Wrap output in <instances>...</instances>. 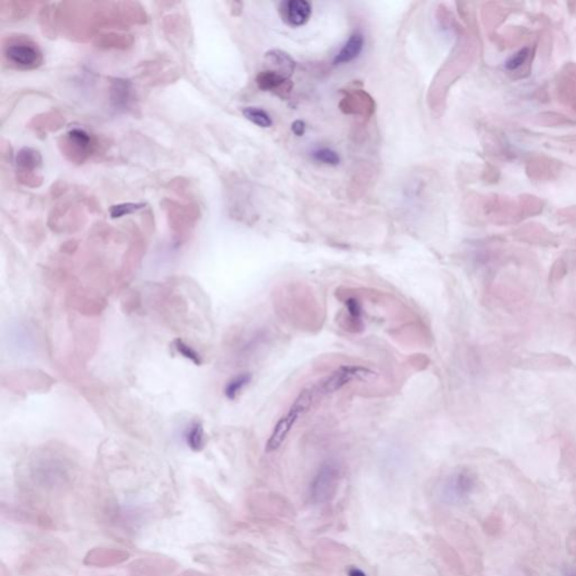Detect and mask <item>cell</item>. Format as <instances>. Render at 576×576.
<instances>
[{
    "label": "cell",
    "mask_w": 576,
    "mask_h": 576,
    "mask_svg": "<svg viewBox=\"0 0 576 576\" xmlns=\"http://www.w3.org/2000/svg\"><path fill=\"white\" fill-rule=\"evenodd\" d=\"M313 399L314 392L312 390H304L301 392L294 403L291 405V408L288 409L287 412L278 420V423L275 425L274 430L266 444L267 453L277 451L284 444L297 421L308 412V409L311 408Z\"/></svg>",
    "instance_id": "cell-1"
},
{
    "label": "cell",
    "mask_w": 576,
    "mask_h": 576,
    "mask_svg": "<svg viewBox=\"0 0 576 576\" xmlns=\"http://www.w3.org/2000/svg\"><path fill=\"white\" fill-rule=\"evenodd\" d=\"M340 471L337 464L327 462L319 468L310 484V497L314 503H325L336 495L339 485Z\"/></svg>",
    "instance_id": "cell-2"
},
{
    "label": "cell",
    "mask_w": 576,
    "mask_h": 576,
    "mask_svg": "<svg viewBox=\"0 0 576 576\" xmlns=\"http://www.w3.org/2000/svg\"><path fill=\"white\" fill-rule=\"evenodd\" d=\"M67 549L59 542H44L32 548L22 559L20 568L22 572H31L37 568L55 564L66 557Z\"/></svg>",
    "instance_id": "cell-3"
},
{
    "label": "cell",
    "mask_w": 576,
    "mask_h": 576,
    "mask_svg": "<svg viewBox=\"0 0 576 576\" xmlns=\"http://www.w3.org/2000/svg\"><path fill=\"white\" fill-rule=\"evenodd\" d=\"M373 374L371 369L362 366H340L321 382L317 391L321 394H334L354 380H362Z\"/></svg>",
    "instance_id": "cell-4"
},
{
    "label": "cell",
    "mask_w": 576,
    "mask_h": 576,
    "mask_svg": "<svg viewBox=\"0 0 576 576\" xmlns=\"http://www.w3.org/2000/svg\"><path fill=\"white\" fill-rule=\"evenodd\" d=\"M131 554L126 549L109 546L94 547L83 557V565L88 568H109L124 564L129 561Z\"/></svg>",
    "instance_id": "cell-5"
},
{
    "label": "cell",
    "mask_w": 576,
    "mask_h": 576,
    "mask_svg": "<svg viewBox=\"0 0 576 576\" xmlns=\"http://www.w3.org/2000/svg\"><path fill=\"white\" fill-rule=\"evenodd\" d=\"M177 563L166 557H142L129 565L131 576H168L177 570Z\"/></svg>",
    "instance_id": "cell-6"
},
{
    "label": "cell",
    "mask_w": 576,
    "mask_h": 576,
    "mask_svg": "<svg viewBox=\"0 0 576 576\" xmlns=\"http://www.w3.org/2000/svg\"><path fill=\"white\" fill-rule=\"evenodd\" d=\"M5 57L14 66L34 69L42 63V55L36 46L26 42H13L5 48Z\"/></svg>",
    "instance_id": "cell-7"
},
{
    "label": "cell",
    "mask_w": 576,
    "mask_h": 576,
    "mask_svg": "<svg viewBox=\"0 0 576 576\" xmlns=\"http://www.w3.org/2000/svg\"><path fill=\"white\" fill-rule=\"evenodd\" d=\"M476 485V476L469 469H460L448 479L444 494L449 500H460L468 497Z\"/></svg>",
    "instance_id": "cell-8"
},
{
    "label": "cell",
    "mask_w": 576,
    "mask_h": 576,
    "mask_svg": "<svg viewBox=\"0 0 576 576\" xmlns=\"http://www.w3.org/2000/svg\"><path fill=\"white\" fill-rule=\"evenodd\" d=\"M280 13L287 25L300 27L311 18L312 6L306 0H285L280 3Z\"/></svg>",
    "instance_id": "cell-9"
},
{
    "label": "cell",
    "mask_w": 576,
    "mask_h": 576,
    "mask_svg": "<svg viewBox=\"0 0 576 576\" xmlns=\"http://www.w3.org/2000/svg\"><path fill=\"white\" fill-rule=\"evenodd\" d=\"M256 83L260 90L276 92L277 95H280V92L284 94V92L288 94L292 89L291 80L268 69L258 74Z\"/></svg>",
    "instance_id": "cell-10"
},
{
    "label": "cell",
    "mask_w": 576,
    "mask_h": 576,
    "mask_svg": "<svg viewBox=\"0 0 576 576\" xmlns=\"http://www.w3.org/2000/svg\"><path fill=\"white\" fill-rule=\"evenodd\" d=\"M133 103V88L129 80L114 79L111 85V104L116 111H125Z\"/></svg>",
    "instance_id": "cell-11"
},
{
    "label": "cell",
    "mask_w": 576,
    "mask_h": 576,
    "mask_svg": "<svg viewBox=\"0 0 576 576\" xmlns=\"http://www.w3.org/2000/svg\"><path fill=\"white\" fill-rule=\"evenodd\" d=\"M365 46V37L362 32L356 31L349 36L348 41L345 42V46L341 48L339 53H338L334 59V66H341V64H347L351 61L356 60L357 57H359L362 50Z\"/></svg>",
    "instance_id": "cell-12"
},
{
    "label": "cell",
    "mask_w": 576,
    "mask_h": 576,
    "mask_svg": "<svg viewBox=\"0 0 576 576\" xmlns=\"http://www.w3.org/2000/svg\"><path fill=\"white\" fill-rule=\"evenodd\" d=\"M266 63L268 64V70L282 74L284 77L289 79L292 74H294L296 63L293 60L291 55L280 50H271L267 52L265 55Z\"/></svg>",
    "instance_id": "cell-13"
},
{
    "label": "cell",
    "mask_w": 576,
    "mask_h": 576,
    "mask_svg": "<svg viewBox=\"0 0 576 576\" xmlns=\"http://www.w3.org/2000/svg\"><path fill=\"white\" fill-rule=\"evenodd\" d=\"M16 163L20 168L34 170L42 165V157L35 149L23 148L20 149L16 156Z\"/></svg>",
    "instance_id": "cell-14"
},
{
    "label": "cell",
    "mask_w": 576,
    "mask_h": 576,
    "mask_svg": "<svg viewBox=\"0 0 576 576\" xmlns=\"http://www.w3.org/2000/svg\"><path fill=\"white\" fill-rule=\"evenodd\" d=\"M186 439L191 451H203V448L205 447V432H204V427L200 421H195L189 427L187 434H186Z\"/></svg>",
    "instance_id": "cell-15"
},
{
    "label": "cell",
    "mask_w": 576,
    "mask_h": 576,
    "mask_svg": "<svg viewBox=\"0 0 576 576\" xmlns=\"http://www.w3.org/2000/svg\"><path fill=\"white\" fill-rule=\"evenodd\" d=\"M252 374H249V373H242V374L233 377L232 380H228V384L224 388V395L231 401L237 399L241 392L245 390V386L252 382Z\"/></svg>",
    "instance_id": "cell-16"
},
{
    "label": "cell",
    "mask_w": 576,
    "mask_h": 576,
    "mask_svg": "<svg viewBox=\"0 0 576 576\" xmlns=\"http://www.w3.org/2000/svg\"><path fill=\"white\" fill-rule=\"evenodd\" d=\"M242 114L247 120L254 123L259 128L267 129V128H270L273 125L270 115L265 109H259V107H245L242 109Z\"/></svg>",
    "instance_id": "cell-17"
},
{
    "label": "cell",
    "mask_w": 576,
    "mask_h": 576,
    "mask_svg": "<svg viewBox=\"0 0 576 576\" xmlns=\"http://www.w3.org/2000/svg\"><path fill=\"white\" fill-rule=\"evenodd\" d=\"M68 139L70 143L81 152L88 151L92 144L90 135L81 129H72L71 131H69Z\"/></svg>",
    "instance_id": "cell-18"
},
{
    "label": "cell",
    "mask_w": 576,
    "mask_h": 576,
    "mask_svg": "<svg viewBox=\"0 0 576 576\" xmlns=\"http://www.w3.org/2000/svg\"><path fill=\"white\" fill-rule=\"evenodd\" d=\"M144 207H146L144 203H122V204L111 206L109 209V215L111 219H121L126 215L133 214Z\"/></svg>",
    "instance_id": "cell-19"
},
{
    "label": "cell",
    "mask_w": 576,
    "mask_h": 576,
    "mask_svg": "<svg viewBox=\"0 0 576 576\" xmlns=\"http://www.w3.org/2000/svg\"><path fill=\"white\" fill-rule=\"evenodd\" d=\"M345 304L350 323H352L356 328L362 327V308L359 301L357 300L356 297H349L345 300Z\"/></svg>",
    "instance_id": "cell-20"
},
{
    "label": "cell",
    "mask_w": 576,
    "mask_h": 576,
    "mask_svg": "<svg viewBox=\"0 0 576 576\" xmlns=\"http://www.w3.org/2000/svg\"><path fill=\"white\" fill-rule=\"evenodd\" d=\"M312 158L317 163L328 165V166L336 167L340 163L339 154L330 148L317 149L312 153Z\"/></svg>",
    "instance_id": "cell-21"
},
{
    "label": "cell",
    "mask_w": 576,
    "mask_h": 576,
    "mask_svg": "<svg viewBox=\"0 0 576 576\" xmlns=\"http://www.w3.org/2000/svg\"><path fill=\"white\" fill-rule=\"evenodd\" d=\"M172 345H174V348L176 349L178 354L185 357L186 359H189L191 362H194L195 365H202L203 359L200 355L198 354L193 347L187 345L184 340L176 339L174 343H172Z\"/></svg>",
    "instance_id": "cell-22"
},
{
    "label": "cell",
    "mask_w": 576,
    "mask_h": 576,
    "mask_svg": "<svg viewBox=\"0 0 576 576\" xmlns=\"http://www.w3.org/2000/svg\"><path fill=\"white\" fill-rule=\"evenodd\" d=\"M531 50L529 48L520 50L518 53L511 57L507 62V69L511 72H519L522 67L526 66L530 60Z\"/></svg>",
    "instance_id": "cell-23"
},
{
    "label": "cell",
    "mask_w": 576,
    "mask_h": 576,
    "mask_svg": "<svg viewBox=\"0 0 576 576\" xmlns=\"http://www.w3.org/2000/svg\"><path fill=\"white\" fill-rule=\"evenodd\" d=\"M505 529V521L503 518L499 514H491L488 519L485 520L484 530L490 536L497 537L503 533Z\"/></svg>",
    "instance_id": "cell-24"
},
{
    "label": "cell",
    "mask_w": 576,
    "mask_h": 576,
    "mask_svg": "<svg viewBox=\"0 0 576 576\" xmlns=\"http://www.w3.org/2000/svg\"><path fill=\"white\" fill-rule=\"evenodd\" d=\"M566 546H568V554L573 557L574 563L576 564V529L570 533Z\"/></svg>",
    "instance_id": "cell-25"
},
{
    "label": "cell",
    "mask_w": 576,
    "mask_h": 576,
    "mask_svg": "<svg viewBox=\"0 0 576 576\" xmlns=\"http://www.w3.org/2000/svg\"><path fill=\"white\" fill-rule=\"evenodd\" d=\"M306 125L303 121L297 120L292 124V131L296 137H303L306 135Z\"/></svg>",
    "instance_id": "cell-26"
},
{
    "label": "cell",
    "mask_w": 576,
    "mask_h": 576,
    "mask_svg": "<svg viewBox=\"0 0 576 576\" xmlns=\"http://www.w3.org/2000/svg\"><path fill=\"white\" fill-rule=\"evenodd\" d=\"M178 576H212L209 575V574L203 573V572H200V570H184L183 573H180Z\"/></svg>",
    "instance_id": "cell-27"
},
{
    "label": "cell",
    "mask_w": 576,
    "mask_h": 576,
    "mask_svg": "<svg viewBox=\"0 0 576 576\" xmlns=\"http://www.w3.org/2000/svg\"><path fill=\"white\" fill-rule=\"evenodd\" d=\"M348 576H367L358 568H350L348 570Z\"/></svg>",
    "instance_id": "cell-28"
},
{
    "label": "cell",
    "mask_w": 576,
    "mask_h": 576,
    "mask_svg": "<svg viewBox=\"0 0 576 576\" xmlns=\"http://www.w3.org/2000/svg\"><path fill=\"white\" fill-rule=\"evenodd\" d=\"M0 576H11L9 570H7L6 565L3 562L0 563Z\"/></svg>",
    "instance_id": "cell-29"
},
{
    "label": "cell",
    "mask_w": 576,
    "mask_h": 576,
    "mask_svg": "<svg viewBox=\"0 0 576 576\" xmlns=\"http://www.w3.org/2000/svg\"><path fill=\"white\" fill-rule=\"evenodd\" d=\"M526 576H538V574H537L536 572H535V570H529V572H528V573L526 574Z\"/></svg>",
    "instance_id": "cell-30"
}]
</instances>
